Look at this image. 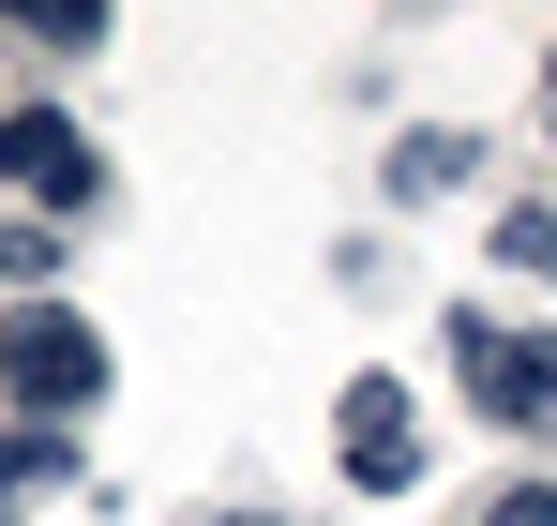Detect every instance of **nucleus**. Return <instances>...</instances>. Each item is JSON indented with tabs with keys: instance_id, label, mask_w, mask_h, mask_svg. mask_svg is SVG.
<instances>
[{
	"instance_id": "f257e3e1",
	"label": "nucleus",
	"mask_w": 557,
	"mask_h": 526,
	"mask_svg": "<svg viewBox=\"0 0 557 526\" xmlns=\"http://www.w3.org/2000/svg\"><path fill=\"white\" fill-rule=\"evenodd\" d=\"M0 391H15V406H91L106 391V331L76 301H15V316H0Z\"/></svg>"
},
{
	"instance_id": "f03ea898",
	"label": "nucleus",
	"mask_w": 557,
	"mask_h": 526,
	"mask_svg": "<svg viewBox=\"0 0 557 526\" xmlns=\"http://www.w3.org/2000/svg\"><path fill=\"white\" fill-rule=\"evenodd\" d=\"M453 361H467V406L482 422H557V331H497V316H453Z\"/></svg>"
},
{
	"instance_id": "7ed1b4c3",
	"label": "nucleus",
	"mask_w": 557,
	"mask_h": 526,
	"mask_svg": "<svg viewBox=\"0 0 557 526\" xmlns=\"http://www.w3.org/2000/svg\"><path fill=\"white\" fill-rule=\"evenodd\" d=\"M0 180H15L30 211H91V196H106V166H91V136H76L61 105H15V121H0Z\"/></svg>"
},
{
	"instance_id": "20e7f679",
	"label": "nucleus",
	"mask_w": 557,
	"mask_h": 526,
	"mask_svg": "<svg viewBox=\"0 0 557 526\" xmlns=\"http://www.w3.org/2000/svg\"><path fill=\"white\" fill-rule=\"evenodd\" d=\"M332 437H347V481H376V497H407V481H422V422H407V376H347Z\"/></svg>"
},
{
	"instance_id": "39448f33",
	"label": "nucleus",
	"mask_w": 557,
	"mask_h": 526,
	"mask_svg": "<svg viewBox=\"0 0 557 526\" xmlns=\"http://www.w3.org/2000/svg\"><path fill=\"white\" fill-rule=\"evenodd\" d=\"M467 166H482V151H467V136H437V121H422V136H392V196H453Z\"/></svg>"
},
{
	"instance_id": "423d86ee",
	"label": "nucleus",
	"mask_w": 557,
	"mask_h": 526,
	"mask_svg": "<svg viewBox=\"0 0 557 526\" xmlns=\"http://www.w3.org/2000/svg\"><path fill=\"white\" fill-rule=\"evenodd\" d=\"M0 271L46 286V271H61V226H46V211H0Z\"/></svg>"
},
{
	"instance_id": "0eeeda50",
	"label": "nucleus",
	"mask_w": 557,
	"mask_h": 526,
	"mask_svg": "<svg viewBox=\"0 0 557 526\" xmlns=\"http://www.w3.org/2000/svg\"><path fill=\"white\" fill-rule=\"evenodd\" d=\"M46 481H76V451L61 437H0V497H46Z\"/></svg>"
},
{
	"instance_id": "6e6552de",
	"label": "nucleus",
	"mask_w": 557,
	"mask_h": 526,
	"mask_svg": "<svg viewBox=\"0 0 557 526\" xmlns=\"http://www.w3.org/2000/svg\"><path fill=\"white\" fill-rule=\"evenodd\" d=\"M15 30H30V46H106V0H30Z\"/></svg>"
},
{
	"instance_id": "1a4fd4ad",
	"label": "nucleus",
	"mask_w": 557,
	"mask_h": 526,
	"mask_svg": "<svg viewBox=\"0 0 557 526\" xmlns=\"http://www.w3.org/2000/svg\"><path fill=\"white\" fill-rule=\"evenodd\" d=\"M497 256H512V271H557V211H512V226H497Z\"/></svg>"
},
{
	"instance_id": "9d476101",
	"label": "nucleus",
	"mask_w": 557,
	"mask_h": 526,
	"mask_svg": "<svg viewBox=\"0 0 557 526\" xmlns=\"http://www.w3.org/2000/svg\"><path fill=\"white\" fill-rule=\"evenodd\" d=\"M482 526H557V481H512V497H497Z\"/></svg>"
},
{
	"instance_id": "9b49d317",
	"label": "nucleus",
	"mask_w": 557,
	"mask_h": 526,
	"mask_svg": "<svg viewBox=\"0 0 557 526\" xmlns=\"http://www.w3.org/2000/svg\"><path fill=\"white\" fill-rule=\"evenodd\" d=\"M211 526H272V512H211Z\"/></svg>"
}]
</instances>
